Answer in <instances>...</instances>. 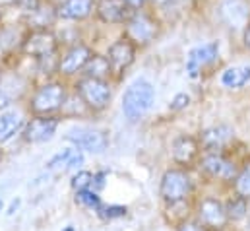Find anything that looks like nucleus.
I'll use <instances>...</instances> for the list:
<instances>
[{
    "label": "nucleus",
    "mask_w": 250,
    "mask_h": 231,
    "mask_svg": "<svg viewBox=\"0 0 250 231\" xmlns=\"http://www.w3.org/2000/svg\"><path fill=\"white\" fill-rule=\"evenodd\" d=\"M2 206H4V204H2V198H0V210H2Z\"/></svg>",
    "instance_id": "obj_39"
},
{
    "label": "nucleus",
    "mask_w": 250,
    "mask_h": 231,
    "mask_svg": "<svg viewBox=\"0 0 250 231\" xmlns=\"http://www.w3.org/2000/svg\"><path fill=\"white\" fill-rule=\"evenodd\" d=\"M200 150H202V148H200L198 138L183 134V136H179V138L173 142V146H171V158H173V162H175L177 165L188 167V165H192V163L198 160Z\"/></svg>",
    "instance_id": "obj_12"
},
{
    "label": "nucleus",
    "mask_w": 250,
    "mask_h": 231,
    "mask_svg": "<svg viewBox=\"0 0 250 231\" xmlns=\"http://www.w3.org/2000/svg\"><path fill=\"white\" fill-rule=\"evenodd\" d=\"M21 128H23V116L18 111L0 113V144L10 142Z\"/></svg>",
    "instance_id": "obj_19"
},
{
    "label": "nucleus",
    "mask_w": 250,
    "mask_h": 231,
    "mask_svg": "<svg viewBox=\"0 0 250 231\" xmlns=\"http://www.w3.org/2000/svg\"><path fill=\"white\" fill-rule=\"evenodd\" d=\"M61 120L55 115H35L23 128V140L29 144H43L53 138Z\"/></svg>",
    "instance_id": "obj_9"
},
{
    "label": "nucleus",
    "mask_w": 250,
    "mask_h": 231,
    "mask_svg": "<svg viewBox=\"0 0 250 231\" xmlns=\"http://www.w3.org/2000/svg\"><path fill=\"white\" fill-rule=\"evenodd\" d=\"M175 231H209V230H206L198 220H183L175 228Z\"/></svg>",
    "instance_id": "obj_29"
},
{
    "label": "nucleus",
    "mask_w": 250,
    "mask_h": 231,
    "mask_svg": "<svg viewBox=\"0 0 250 231\" xmlns=\"http://www.w3.org/2000/svg\"><path fill=\"white\" fill-rule=\"evenodd\" d=\"M68 142H72L78 150L83 152H91V154H101L107 150V136L99 130H87V128H80V130H70L66 136Z\"/></svg>",
    "instance_id": "obj_10"
},
{
    "label": "nucleus",
    "mask_w": 250,
    "mask_h": 231,
    "mask_svg": "<svg viewBox=\"0 0 250 231\" xmlns=\"http://www.w3.org/2000/svg\"><path fill=\"white\" fill-rule=\"evenodd\" d=\"M233 190H235V194L250 200V158L243 163V167H239V171L235 175Z\"/></svg>",
    "instance_id": "obj_24"
},
{
    "label": "nucleus",
    "mask_w": 250,
    "mask_h": 231,
    "mask_svg": "<svg viewBox=\"0 0 250 231\" xmlns=\"http://www.w3.org/2000/svg\"><path fill=\"white\" fill-rule=\"evenodd\" d=\"M76 202L80 206H85L89 210H99L101 208V198L93 188H82L76 190Z\"/></svg>",
    "instance_id": "obj_25"
},
{
    "label": "nucleus",
    "mask_w": 250,
    "mask_h": 231,
    "mask_svg": "<svg viewBox=\"0 0 250 231\" xmlns=\"http://www.w3.org/2000/svg\"><path fill=\"white\" fill-rule=\"evenodd\" d=\"M245 45L250 49V23L247 25V29H245Z\"/></svg>",
    "instance_id": "obj_35"
},
{
    "label": "nucleus",
    "mask_w": 250,
    "mask_h": 231,
    "mask_svg": "<svg viewBox=\"0 0 250 231\" xmlns=\"http://www.w3.org/2000/svg\"><path fill=\"white\" fill-rule=\"evenodd\" d=\"M200 167L202 171L217 181H231L235 179V175L239 171L237 163L233 160H229L227 156H223L221 152H206V156L200 160Z\"/></svg>",
    "instance_id": "obj_8"
},
{
    "label": "nucleus",
    "mask_w": 250,
    "mask_h": 231,
    "mask_svg": "<svg viewBox=\"0 0 250 231\" xmlns=\"http://www.w3.org/2000/svg\"><path fill=\"white\" fill-rule=\"evenodd\" d=\"M225 212H227L229 222H241V220H245L249 216V200L239 196V194H235L233 198L227 200Z\"/></svg>",
    "instance_id": "obj_23"
},
{
    "label": "nucleus",
    "mask_w": 250,
    "mask_h": 231,
    "mask_svg": "<svg viewBox=\"0 0 250 231\" xmlns=\"http://www.w3.org/2000/svg\"><path fill=\"white\" fill-rule=\"evenodd\" d=\"M49 2H62V0H49Z\"/></svg>",
    "instance_id": "obj_40"
},
{
    "label": "nucleus",
    "mask_w": 250,
    "mask_h": 231,
    "mask_svg": "<svg viewBox=\"0 0 250 231\" xmlns=\"http://www.w3.org/2000/svg\"><path fill=\"white\" fill-rule=\"evenodd\" d=\"M64 101H66V88L59 82H49L35 90L29 101V109L33 115H53L59 109H62Z\"/></svg>",
    "instance_id": "obj_4"
},
{
    "label": "nucleus",
    "mask_w": 250,
    "mask_h": 231,
    "mask_svg": "<svg viewBox=\"0 0 250 231\" xmlns=\"http://www.w3.org/2000/svg\"><path fill=\"white\" fill-rule=\"evenodd\" d=\"M91 49L85 47V45H74L72 49H68V53L59 60V74L62 76H72V74H78L82 72V68L85 66V62L91 58Z\"/></svg>",
    "instance_id": "obj_14"
},
{
    "label": "nucleus",
    "mask_w": 250,
    "mask_h": 231,
    "mask_svg": "<svg viewBox=\"0 0 250 231\" xmlns=\"http://www.w3.org/2000/svg\"><path fill=\"white\" fill-rule=\"evenodd\" d=\"M18 206H20V200H14V202H12V206H10V210H8V214H14Z\"/></svg>",
    "instance_id": "obj_36"
},
{
    "label": "nucleus",
    "mask_w": 250,
    "mask_h": 231,
    "mask_svg": "<svg viewBox=\"0 0 250 231\" xmlns=\"http://www.w3.org/2000/svg\"><path fill=\"white\" fill-rule=\"evenodd\" d=\"M93 10H95L93 0H62L57 6V18L78 22V20L89 18Z\"/></svg>",
    "instance_id": "obj_17"
},
{
    "label": "nucleus",
    "mask_w": 250,
    "mask_h": 231,
    "mask_svg": "<svg viewBox=\"0 0 250 231\" xmlns=\"http://www.w3.org/2000/svg\"><path fill=\"white\" fill-rule=\"evenodd\" d=\"M99 216L103 218V220H119V218H125L126 214H128V208L126 206H119V204H113V206H101L99 210Z\"/></svg>",
    "instance_id": "obj_26"
},
{
    "label": "nucleus",
    "mask_w": 250,
    "mask_h": 231,
    "mask_svg": "<svg viewBox=\"0 0 250 231\" xmlns=\"http://www.w3.org/2000/svg\"><path fill=\"white\" fill-rule=\"evenodd\" d=\"M221 14H223L225 22L231 27L247 25L249 14H250L249 2L247 0H225L223 6H221Z\"/></svg>",
    "instance_id": "obj_18"
},
{
    "label": "nucleus",
    "mask_w": 250,
    "mask_h": 231,
    "mask_svg": "<svg viewBox=\"0 0 250 231\" xmlns=\"http://www.w3.org/2000/svg\"><path fill=\"white\" fill-rule=\"evenodd\" d=\"M219 53V45L217 43H206L202 47H196L190 51V55L187 58V72L190 78H198L200 70L204 66H208L211 60H215Z\"/></svg>",
    "instance_id": "obj_16"
},
{
    "label": "nucleus",
    "mask_w": 250,
    "mask_h": 231,
    "mask_svg": "<svg viewBox=\"0 0 250 231\" xmlns=\"http://www.w3.org/2000/svg\"><path fill=\"white\" fill-rule=\"evenodd\" d=\"M55 18H57V10H51V6H45V4L41 2V6H39L35 12L29 14L27 23H29V27H33V29H47V27L53 23Z\"/></svg>",
    "instance_id": "obj_22"
},
{
    "label": "nucleus",
    "mask_w": 250,
    "mask_h": 231,
    "mask_svg": "<svg viewBox=\"0 0 250 231\" xmlns=\"http://www.w3.org/2000/svg\"><path fill=\"white\" fill-rule=\"evenodd\" d=\"M41 2H43V0H18V6H20L25 14H31V12H35V10L41 6Z\"/></svg>",
    "instance_id": "obj_31"
},
{
    "label": "nucleus",
    "mask_w": 250,
    "mask_h": 231,
    "mask_svg": "<svg viewBox=\"0 0 250 231\" xmlns=\"http://www.w3.org/2000/svg\"><path fill=\"white\" fill-rule=\"evenodd\" d=\"M134 57H136V45L128 37H123V39L115 41L111 45V49H109V55H107L111 68L117 70V72L126 70L134 62Z\"/></svg>",
    "instance_id": "obj_15"
},
{
    "label": "nucleus",
    "mask_w": 250,
    "mask_h": 231,
    "mask_svg": "<svg viewBox=\"0 0 250 231\" xmlns=\"http://www.w3.org/2000/svg\"><path fill=\"white\" fill-rule=\"evenodd\" d=\"M111 64L109 58L101 57V55H91V58L85 62V66L82 68V74L87 78H99V80H107L111 74Z\"/></svg>",
    "instance_id": "obj_20"
},
{
    "label": "nucleus",
    "mask_w": 250,
    "mask_h": 231,
    "mask_svg": "<svg viewBox=\"0 0 250 231\" xmlns=\"http://www.w3.org/2000/svg\"><path fill=\"white\" fill-rule=\"evenodd\" d=\"M8 103H10V97L4 93V90H0V109H2V107H6Z\"/></svg>",
    "instance_id": "obj_34"
},
{
    "label": "nucleus",
    "mask_w": 250,
    "mask_h": 231,
    "mask_svg": "<svg viewBox=\"0 0 250 231\" xmlns=\"http://www.w3.org/2000/svg\"><path fill=\"white\" fill-rule=\"evenodd\" d=\"M192 179L185 169H167L159 183V196L165 204L175 206L192 194Z\"/></svg>",
    "instance_id": "obj_2"
},
{
    "label": "nucleus",
    "mask_w": 250,
    "mask_h": 231,
    "mask_svg": "<svg viewBox=\"0 0 250 231\" xmlns=\"http://www.w3.org/2000/svg\"><path fill=\"white\" fill-rule=\"evenodd\" d=\"M233 138L235 136L229 126H211L200 134L198 142L204 152H221L233 142Z\"/></svg>",
    "instance_id": "obj_13"
},
{
    "label": "nucleus",
    "mask_w": 250,
    "mask_h": 231,
    "mask_svg": "<svg viewBox=\"0 0 250 231\" xmlns=\"http://www.w3.org/2000/svg\"><path fill=\"white\" fill-rule=\"evenodd\" d=\"M62 231H76V228H74V226H66Z\"/></svg>",
    "instance_id": "obj_38"
},
{
    "label": "nucleus",
    "mask_w": 250,
    "mask_h": 231,
    "mask_svg": "<svg viewBox=\"0 0 250 231\" xmlns=\"http://www.w3.org/2000/svg\"><path fill=\"white\" fill-rule=\"evenodd\" d=\"M91 181H93V173L89 171H78V173L72 177V188L74 190H82V188H89L91 186Z\"/></svg>",
    "instance_id": "obj_27"
},
{
    "label": "nucleus",
    "mask_w": 250,
    "mask_h": 231,
    "mask_svg": "<svg viewBox=\"0 0 250 231\" xmlns=\"http://www.w3.org/2000/svg\"><path fill=\"white\" fill-rule=\"evenodd\" d=\"M18 4V0H0V6H14Z\"/></svg>",
    "instance_id": "obj_37"
},
{
    "label": "nucleus",
    "mask_w": 250,
    "mask_h": 231,
    "mask_svg": "<svg viewBox=\"0 0 250 231\" xmlns=\"http://www.w3.org/2000/svg\"><path fill=\"white\" fill-rule=\"evenodd\" d=\"M82 163H83V156H82L80 152H74L72 158H70L68 163H66V169H76V167H80Z\"/></svg>",
    "instance_id": "obj_32"
},
{
    "label": "nucleus",
    "mask_w": 250,
    "mask_h": 231,
    "mask_svg": "<svg viewBox=\"0 0 250 231\" xmlns=\"http://www.w3.org/2000/svg\"><path fill=\"white\" fill-rule=\"evenodd\" d=\"M157 31H159L157 22L146 12H134L126 22V37L134 45H147L149 41L155 39Z\"/></svg>",
    "instance_id": "obj_7"
},
{
    "label": "nucleus",
    "mask_w": 250,
    "mask_h": 231,
    "mask_svg": "<svg viewBox=\"0 0 250 231\" xmlns=\"http://www.w3.org/2000/svg\"><path fill=\"white\" fill-rule=\"evenodd\" d=\"M72 154H74V150L72 148H66V150H62V152H59L49 163H47V167L49 169H55V167H61V165H66L68 163V160L72 158Z\"/></svg>",
    "instance_id": "obj_28"
},
{
    "label": "nucleus",
    "mask_w": 250,
    "mask_h": 231,
    "mask_svg": "<svg viewBox=\"0 0 250 231\" xmlns=\"http://www.w3.org/2000/svg\"><path fill=\"white\" fill-rule=\"evenodd\" d=\"M155 99V90L147 80H136L123 95V113L128 120H138L146 115Z\"/></svg>",
    "instance_id": "obj_1"
},
{
    "label": "nucleus",
    "mask_w": 250,
    "mask_h": 231,
    "mask_svg": "<svg viewBox=\"0 0 250 231\" xmlns=\"http://www.w3.org/2000/svg\"><path fill=\"white\" fill-rule=\"evenodd\" d=\"M188 103H190V95H187V93H179V95H175V99L171 101L169 109H171V111H181V109L188 107Z\"/></svg>",
    "instance_id": "obj_30"
},
{
    "label": "nucleus",
    "mask_w": 250,
    "mask_h": 231,
    "mask_svg": "<svg viewBox=\"0 0 250 231\" xmlns=\"http://www.w3.org/2000/svg\"><path fill=\"white\" fill-rule=\"evenodd\" d=\"M0 158H2V154H0Z\"/></svg>",
    "instance_id": "obj_41"
},
{
    "label": "nucleus",
    "mask_w": 250,
    "mask_h": 231,
    "mask_svg": "<svg viewBox=\"0 0 250 231\" xmlns=\"http://www.w3.org/2000/svg\"><path fill=\"white\" fill-rule=\"evenodd\" d=\"M76 92L82 99V103L91 109V111H103L109 107L111 103V97H113V92H111V86L107 80H99V78H87L83 76L78 86H76Z\"/></svg>",
    "instance_id": "obj_3"
},
{
    "label": "nucleus",
    "mask_w": 250,
    "mask_h": 231,
    "mask_svg": "<svg viewBox=\"0 0 250 231\" xmlns=\"http://www.w3.org/2000/svg\"><path fill=\"white\" fill-rule=\"evenodd\" d=\"M125 2L132 8V10H138V8H142V6L146 4V0H125Z\"/></svg>",
    "instance_id": "obj_33"
},
{
    "label": "nucleus",
    "mask_w": 250,
    "mask_h": 231,
    "mask_svg": "<svg viewBox=\"0 0 250 231\" xmlns=\"http://www.w3.org/2000/svg\"><path fill=\"white\" fill-rule=\"evenodd\" d=\"M196 214H198V222L209 231H221L227 228L229 224V218H227V212H225V204L213 196H206L198 202V208H196Z\"/></svg>",
    "instance_id": "obj_6"
},
{
    "label": "nucleus",
    "mask_w": 250,
    "mask_h": 231,
    "mask_svg": "<svg viewBox=\"0 0 250 231\" xmlns=\"http://www.w3.org/2000/svg\"><path fill=\"white\" fill-rule=\"evenodd\" d=\"M95 12L105 23H126L136 10H132L125 0H99Z\"/></svg>",
    "instance_id": "obj_11"
},
{
    "label": "nucleus",
    "mask_w": 250,
    "mask_h": 231,
    "mask_svg": "<svg viewBox=\"0 0 250 231\" xmlns=\"http://www.w3.org/2000/svg\"><path fill=\"white\" fill-rule=\"evenodd\" d=\"M57 49H59V41L55 33L49 29H31L21 41V51L27 57H33L37 60L57 55Z\"/></svg>",
    "instance_id": "obj_5"
},
{
    "label": "nucleus",
    "mask_w": 250,
    "mask_h": 231,
    "mask_svg": "<svg viewBox=\"0 0 250 231\" xmlns=\"http://www.w3.org/2000/svg\"><path fill=\"white\" fill-rule=\"evenodd\" d=\"M250 82V66H233L221 74V84L231 90H239Z\"/></svg>",
    "instance_id": "obj_21"
}]
</instances>
